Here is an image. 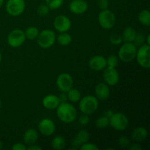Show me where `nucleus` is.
<instances>
[{"mask_svg":"<svg viewBox=\"0 0 150 150\" xmlns=\"http://www.w3.org/2000/svg\"><path fill=\"white\" fill-rule=\"evenodd\" d=\"M26 149H28V150H42V147H40V146L35 144H34L29 145V146H26Z\"/></svg>","mask_w":150,"mask_h":150,"instance_id":"ea45409f","label":"nucleus"},{"mask_svg":"<svg viewBox=\"0 0 150 150\" xmlns=\"http://www.w3.org/2000/svg\"><path fill=\"white\" fill-rule=\"evenodd\" d=\"M25 40H26V36L24 32L21 29H13L7 35V43L12 48H18L21 46L24 43Z\"/></svg>","mask_w":150,"mask_h":150,"instance_id":"1a4fd4ad","label":"nucleus"},{"mask_svg":"<svg viewBox=\"0 0 150 150\" xmlns=\"http://www.w3.org/2000/svg\"><path fill=\"white\" fill-rule=\"evenodd\" d=\"M39 29L37 27H35V26H29L24 32L26 39L29 40H36L38 35H39Z\"/></svg>","mask_w":150,"mask_h":150,"instance_id":"a878e982","label":"nucleus"},{"mask_svg":"<svg viewBox=\"0 0 150 150\" xmlns=\"http://www.w3.org/2000/svg\"><path fill=\"white\" fill-rule=\"evenodd\" d=\"M60 102L58 96L55 95H48L43 98L42 104L43 107L48 110H54L58 107Z\"/></svg>","mask_w":150,"mask_h":150,"instance_id":"6ab92c4d","label":"nucleus"},{"mask_svg":"<svg viewBox=\"0 0 150 150\" xmlns=\"http://www.w3.org/2000/svg\"><path fill=\"white\" fill-rule=\"evenodd\" d=\"M39 138V133L35 128H29L25 131L23 136V140L26 146L34 144Z\"/></svg>","mask_w":150,"mask_h":150,"instance_id":"a211bd4d","label":"nucleus"},{"mask_svg":"<svg viewBox=\"0 0 150 150\" xmlns=\"http://www.w3.org/2000/svg\"><path fill=\"white\" fill-rule=\"evenodd\" d=\"M138 20L143 26H149L150 25V12L148 10H142L138 15Z\"/></svg>","mask_w":150,"mask_h":150,"instance_id":"5701e85b","label":"nucleus"},{"mask_svg":"<svg viewBox=\"0 0 150 150\" xmlns=\"http://www.w3.org/2000/svg\"><path fill=\"white\" fill-rule=\"evenodd\" d=\"M6 11L10 16L16 17L24 12L26 3L24 0H8L6 3Z\"/></svg>","mask_w":150,"mask_h":150,"instance_id":"6e6552de","label":"nucleus"},{"mask_svg":"<svg viewBox=\"0 0 150 150\" xmlns=\"http://www.w3.org/2000/svg\"><path fill=\"white\" fill-rule=\"evenodd\" d=\"M89 140V134L87 130H81L78 132L76 137L72 142V148L70 149L76 150L78 148L80 147L82 144L86 143Z\"/></svg>","mask_w":150,"mask_h":150,"instance_id":"2eb2a0df","label":"nucleus"},{"mask_svg":"<svg viewBox=\"0 0 150 150\" xmlns=\"http://www.w3.org/2000/svg\"><path fill=\"white\" fill-rule=\"evenodd\" d=\"M72 26L71 21L64 15H59L54 20V27L59 33L67 32L70 29Z\"/></svg>","mask_w":150,"mask_h":150,"instance_id":"9b49d317","label":"nucleus"},{"mask_svg":"<svg viewBox=\"0 0 150 150\" xmlns=\"http://www.w3.org/2000/svg\"><path fill=\"white\" fill-rule=\"evenodd\" d=\"M79 102V108L80 111H81L82 114H87V115H90L95 113L99 106L98 98L92 95H86L81 98Z\"/></svg>","mask_w":150,"mask_h":150,"instance_id":"f03ea898","label":"nucleus"},{"mask_svg":"<svg viewBox=\"0 0 150 150\" xmlns=\"http://www.w3.org/2000/svg\"><path fill=\"white\" fill-rule=\"evenodd\" d=\"M145 41H146V36H145V35L143 32H139L136 33V35L135 37V39L133 42L136 45V47H139L143 45V44H144Z\"/></svg>","mask_w":150,"mask_h":150,"instance_id":"c85d7f7f","label":"nucleus"},{"mask_svg":"<svg viewBox=\"0 0 150 150\" xmlns=\"http://www.w3.org/2000/svg\"><path fill=\"white\" fill-rule=\"evenodd\" d=\"M109 41L112 45H118L122 42V38L120 35L117 33L112 34L109 38Z\"/></svg>","mask_w":150,"mask_h":150,"instance_id":"2f4dec72","label":"nucleus"},{"mask_svg":"<svg viewBox=\"0 0 150 150\" xmlns=\"http://www.w3.org/2000/svg\"><path fill=\"white\" fill-rule=\"evenodd\" d=\"M57 40V35L54 31L51 29H44L39 32L37 42L40 48L47 49L54 45Z\"/></svg>","mask_w":150,"mask_h":150,"instance_id":"20e7f679","label":"nucleus"},{"mask_svg":"<svg viewBox=\"0 0 150 150\" xmlns=\"http://www.w3.org/2000/svg\"><path fill=\"white\" fill-rule=\"evenodd\" d=\"M138 47L133 42H124L118 51V58L122 62H130L136 59Z\"/></svg>","mask_w":150,"mask_h":150,"instance_id":"7ed1b4c3","label":"nucleus"},{"mask_svg":"<svg viewBox=\"0 0 150 150\" xmlns=\"http://www.w3.org/2000/svg\"><path fill=\"white\" fill-rule=\"evenodd\" d=\"M79 149L81 150H98L99 148L97 146L96 144L93 143H89V142H86V143L83 144L81 146L79 147Z\"/></svg>","mask_w":150,"mask_h":150,"instance_id":"473e14b6","label":"nucleus"},{"mask_svg":"<svg viewBox=\"0 0 150 150\" xmlns=\"http://www.w3.org/2000/svg\"><path fill=\"white\" fill-rule=\"evenodd\" d=\"M109 125L114 130L124 131L129 125L128 118L122 113H114L112 117L109 119Z\"/></svg>","mask_w":150,"mask_h":150,"instance_id":"0eeeda50","label":"nucleus"},{"mask_svg":"<svg viewBox=\"0 0 150 150\" xmlns=\"http://www.w3.org/2000/svg\"><path fill=\"white\" fill-rule=\"evenodd\" d=\"M148 136V131L145 127H138L133 131L131 138L133 141L141 142L144 141Z\"/></svg>","mask_w":150,"mask_h":150,"instance_id":"aec40b11","label":"nucleus"},{"mask_svg":"<svg viewBox=\"0 0 150 150\" xmlns=\"http://www.w3.org/2000/svg\"><path fill=\"white\" fill-rule=\"evenodd\" d=\"M38 130L45 136H51L56 131L55 123L48 118H44L38 124Z\"/></svg>","mask_w":150,"mask_h":150,"instance_id":"ddd939ff","label":"nucleus"},{"mask_svg":"<svg viewBox=\"0 0 150 150\" xmlns=\"http://www.w3.org/2000/svg\"><path fill=\"white\" fill-rule=\"evenodd\" d=\"M56 84L59 90L62 92H67L73 87V79L69 73H61L57 76Z\"/></svg>","mask_w":150,"mask_h":150,"instance_id":"9d476101","label":"nucleus"},{"mask_svg":"<svg viewBox=\"0 0 150 150\" xmlns=\"http://www.w3.org/2000/svg\"><path fill=\"white\" fill-rule=\"evenodd\" d=\"M3 147H4V144L1 142H0V149H3Z\"/></svg>","mask_w":150,"mask_h":150,"instance_id":"37998d69","label":"nucleus"},{"mask_svg":"<svg viewBox=\"0 0 150 150\" xmlns=\"http://www.w3.org/2000/svg\"><path fill=\"white\" fill-rule=\"evenodd\" d=\"M97 4H98V7L101 10H106L109 6V1H108V0H98Z\"/></svg>","mask_w":150,"mask_h":150,"instance_id":"f704fd0d","label":"nucleus"},{"mask_svg":"<svg viewBox=\"0 0 150 150\" xmlns=\"http://www.w3.org/2000/svg\"><path fill=\"white\" fill-rule=\"evenodd\" d=\"M103 78L106 84L108 86H115L120 81V74L114 67H106L103 70Z\"/></svg>","mask_w":150,"mask_h":150,"instance_id":"f8f14e48","label":"nucleus"},{"mask_svg":"<svg viewBox=\"0 0 150 150\" xmlns=\"http://www.w3.org/2000/svg\"><path fill=\"white\" fill-rule=\"evenodd\" d=\"M58 98L60 103H65L67 102V100H67V96L66 92H62V93L58 96Z\"/></svg>","mask_w":150,"mask_h":150,"instance_id":"4c0bfd02","label":"nucleus"},{"mask_svg":"<svg viewBox=\"0 0 150 150\" xmlns=\"http://www.w3.org/2000/svg\"><path fill=\"white\" fill-rule=\"evenodd\" d=\"M1 52H0V63H1Z\"/></svg>","mask_w":150,"mask_h":150,"instance_id":"a18cd8bd","label":"nucleus"},{"mask_svg":"<svg viewBox=\"0 0 150 150\" xmlns=\"http://www.w3.org/2000/svg\"><path fill=\"white\" fill-rule=\"evenodd\" d=\"M64 0H45V4L51 10H57L63 4Z\"/></svg>","mask_w":150,"mask_h":150,"instance_id":"cd10ccee","label":"nucleus"},{"mask_svg":"<svg viewBox=\"0 0 150 150\" xmlns=\"http://www.w3.org/2000/svg\"><path fill=\"white\" fill-rule=\"evenodd\" d=\"M128 149L129 150H142V147L137 143L132 144L128 146Z\"/></svg>","mask_w":150,"mask_h":150,"instance_id":"58836bf2","label":"nucleus"},{"mask_svg":"<svg viewBox=\"0 0 150 150\" xmlns=\"http://www.w3.org/2000/svg\"><path fill=\"white\" fill-rule=\"evenodd\" d=\"M95 97L100 100H105L110 96V88L105 83H99L95 88Z\"/></svg>","mask_w":150,"mask_h":150,"instance_id":"f3484780","label":"nucleus"},{"mask_svg":"<svg viewBox=\"0 0 150 150\" xmlns=\"http://www.w3.org/2000/svg\"><path fill=\"white\" fill-rule=\"evenodd\" d=\"M136 33L137 32L134 28L131 27V26H127L124 29L122 35V41H124V42H133Z\"/></svg>","mask_w":150,"mask_h":150,"instance_id":"412c9836","label":"nucleus"},{"mask_svg":"<svg viewBox=\"0 0 150 150\" xmlns=\"http://www.w3.org/2000/svg\"><path fill=\"white\" fill-rule=\"evenodd\" d=\"M118 144L121 147L125 148L130 145V139L127 136H121L118 140Z\"/></svg>","mask_w":150,"mask_h":150,"instance_id":"72a5a7b5","label":"nucleus"},{"mask_svg":"<svg viewBox=\"0 0 150 150\" xmlns=\"http://www.w3.org/2000/svg\"><path fill=\"white\" fill-rule=\"evenodd\" d=\"M106 62H107V67H114L116 68L117 66L118 65L119 62V58L116 55L111 54L110 55L108 58L106 59Z\"/></svg>","mask_w":150,"mask_h":150,"instance_id":"c756f323","label":"nucleus"},{"mask_svg":"<svg viewBox=\"0 0 150 150\" xmlns=\"http://www.w3.org/2000/svg\"><path fill=\"white\" fill-rule=\"evenodd\" d=\"M88 7L89 6L85 0H73L69 5L70 12L76 15L84 13L88 10Z\"/></svg>","mask_w":150,"mask_h":150,"instance_id":"dca6fc26","label":"nucleus"},{"mask_svg":"<svg viewBox=\"0 0 150 150\" xmlns=\"http://www.w3.org/2000/svg\"><path fill=\"white\" fill-rule=\"evenodd\" d=\"M12 149L13 150H26V146L24 144L22 143H16L14 144L12 146Z\"/></svg>","mask_w":150,"mask_h":150,"instance_id":"e433bc0d","label":"nucleus"},{"mask_svg":"<svg viewBox=\"0 0 150 150\" xmlns=\"http://www.w3.org/2000/svg\"><path fill=\"white\" fill-rule=\"evenodd\" d=\"M89 68L94 71H101L107 67L106 58L102 55H96L92 57L88 62Z\"/></svg>","mask_w":150,"mask_h":150,"instance_id":"4468645a","label":"nucleus"},{"mask_svg":"<svg viewBox=\"0 0 150 150\" xmlns=\"http://www.w3.org/2000/svg\"><path fill=\"white\" fill-rule=\"evenodd\" d=\"M1 100H0V108H1Z\"/></svg>","mask_w":150,"mask_h":150,"instance_id":"49530a36","label":"nucleus"},{"mask_svg":"<svg viewBox=\"0 0 150 150\" xmlns=\"http://www.w3.org/2000/svg\"><path fill=\"white\" fill-rule=\"evenodd\" d=\"M57 42L60 45L62 46H67V45H70L72 42V37L71 35H69L67 32H62L60 33L58 35L57 38Z\"/></svg>","mask_w":150,"mask_h":150,"instance_id":"393cba45","label":"nucleus"},{"mask_svg":"<svg viewBox=\"0 0 150 150\" xmlns=\"http://www.w3.org/2000/svg\"><path fill=\"white\" fill-rule=\"evenodd\" d=\"M49 7H48L46 4H42L40 5H39V7H38V10H37V13L38 14V16H41V17H45V16H48V13L50 12Z\"/></svg>","mask_w":150,"mask_h":150,"instance_id":"7c9ffc66","label":"nucleus"},{"mask_svg":"<svg viewBox=\"0 0 150 150\" xmlns=\"http://www.w3.org/2000/svg\"><path fill=\"white\" fill-rule=\"evenodd\" d=\"M108 125H109V119L104 115L97 119L95 121V126L99 129H105L108 127Z\"/></svg>","mask_w":150,"mask_h":150,"instance_id":"bb28decb","label":"nucleus"},{"mask_svg":"<svg viewBox=\"0 0 150 150\" xmlns=\"http://www.w3.org/2000/svg\"><path fill=\"white\" fill-rule=\"evenodd\" d=\"M65 139L62 136H57L52 139L51 142V146L55 150H62L65 147Z\"/></svg>","mask_w":150,"mask_h":150,"instance_id":"4be33fe9","label":"nucleus"},{"mask_svg":"<svg viewBox=\"0 0 150 150\" xmlns=\"http://www.w3.org/2000/svg\"><path fill=\"white\" fill-rule=\"evenodd\" d=\"M89 120H89V115L83 114L81 116H80V117L79 118V124L81 125H86L89 122Z\"/></svg>","mask_w":150,"mask_h":150,"instance_id":"c9c22d12","label":"nucleus"},{"mask_svg":"<svg viewBox=\"0 0 150 150\" xmlns=\"http://www.w3.org/2000/svg\"><path fill=\"white\" fill-rule=\"evenodd\" d=\"M3 4H4V0H0V8L2 7Z\"/></svg>","mask_w":150,"mask_h":150,"instance_id":"c03bdc74","label":"nucleus"},{"mask_svg":"<svg viewBox=\"0 0 150 150\" xmlns=\"http://www.w3.org/2000/svg\"><path fill=\"white\" fill-rule=\"evenodd\" d=\"M98 23L104 29H111L115 26L116 16L111 10L106 9L100 12L98 15Z\"/></svg>","mask_w":150,"mask_h":150,"instance_id":"39448f33","label":"nucleus"},{"mask_svg":"<svg viewBox=\"0 0 150 150\" xmlns=\"http://www.w3.org/2000/svg\"><path fill=\"white\" fill-rule=\"evenodd\" d=\"M138 64L144 69L150 67V45L144 43L139 47L136 56Z\"/></svg>","mask_w":150,"mask_h":150,"instance_id":"423d86ee","label":"nucleus"},{"mask_svg":"<svg viewBox=\"0 0 150 150\" xmlns=\"http://www.w3.org/2000/svg\"><path fill=\"white\" fill-rule=\"evenodd\" d=\"M113 114H114V112H113L112 111H111V110H108V111H105V112H104V114H103V115L105 116V117H108V119H110L111 117H112Z\"/></svg>","mask_w":150,"mask_h":150,"instance_id":"a19ab883","label":"nucleus"},{"mask_svg":"<svg viewBox=\"0 0 150 150\" xmlns=\"http://www.w3.org/2000/svg\"><path fill=\"white\" fill-rule=\"evenodd\" d=\"M67 96V100L71 103H77L81 98V95L79 89L72 87L68 92H66Z\"/></svg>","mask_w":150,"mask_h":150,"instance_id":"b1692460","label":"nucleus"},{"mask_svg":"<svg viewBox=\"0 0 150 150\" xmlns=\"http://www.w3.org/2000/svg\"><path fill=\"white\" fill-rule=\"evenodd\" d=\"M56 109L57 117L63 123L70 124L76 120L77 111L71 103H68V102L60 103Z\"/></svg>","mask_w":150,"mask_h":150,"instance_id":"f257e3e1","label":"nucleus"},{"mask_svg":"<svg viewBox=\"0 0 150 150\" xmlns=\"http://www.w3.org/2000/svg\"><path fill=\"white\" fill-rule=\"evenodd\" d=\"M145 43L150 45V35H147V36L146 37V41H145Z\"/></svg>","mask_w":150,"mask_h":150,"instance_id":"79ce46f5","label":"nucleus"}]
</instances>
